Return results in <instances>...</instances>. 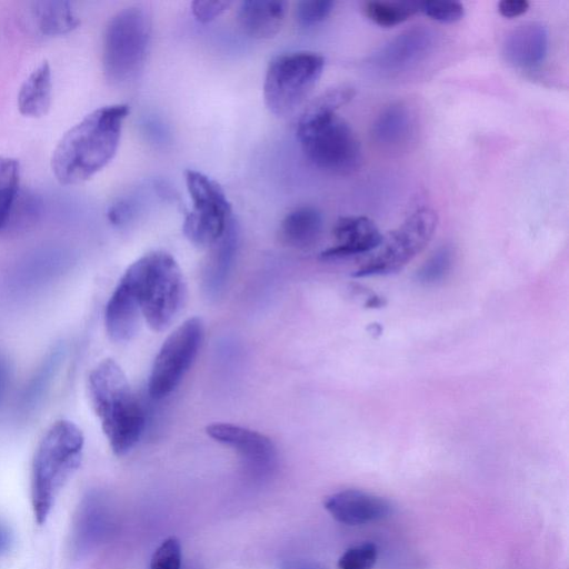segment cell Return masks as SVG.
<instances>
[{
    "label": "cell",
    "instance_id": "35",
    "mask_svg": "<svg viewBox=\"0 0 569 569\" xmlns=\"http://www.w3.org/2000/svg\"><path fill=\"white\" fill-rule=\"evenodd\" d=\"M281 569H327L322 565L310 560H289L282 563Z\"/></svg>",
    "mask_w": 569,
    "mask_h": 569
},
{
    "label": "cell",
    "instance_id": "9",
    "mask_svg": "<svg viewBox=\"0 0 569 569\" xmlns=\"http://www.w3.org/2000/svg\"><path fill=\"white\" fill-rule=\"evenodd\" d=\"M438 224L437 212L428 207L415 210L397 229L382 238L378 250L355 277L387 274L403 268L432 238Z\"/></svg>",
    "mask_w": 569,
    "mask_h": 569
},
{
    "label": "cell",
    "instance_id": "7",
    "mask_svg": "<svg viewBox=\"0 0 569 569\" xmlns=\"http://www.w3.org/2000/svg\"><path fill=\"white\" fill-rule=\"evenodd\" d=\"M325 68V58L299 50L276 56L268 64L263 99L271 113L287 118L303 104Z\"/></svg>",
    "mask_w": 569,
    "mask_h": 569
},
{
    "label": "cell",
    "instance_id": "13",
    "mask_svg": "<svg viewBox=\"0 0 569 569\" xmlns=\"http://www.w3.org/2000/svg\"><path fill=\"white\" fill-rule=\"evenodd\" d=\"M323 507L337 521L348 526L379 521L392 511L387 499L359 489L331 493L325 498Z\"/></svg>",
    "mask_w": 569,
    "mask_h": 569
},
{
    "label": "cell",
    "instance_id": "36",
    "mask_svg": "<svg viewBox=\"0 0 569 569\" xmlns=\"http://www.w3.org/2000/svg\"><path fill=\"white\" fill-rule=\"evenodd\" d=\"M12 542V536L7 525L0 521V556L8 552Z\"/></svg>",
    "mask_w": 569,
    "mask_h": 569
},
{
    "label": "cell",
    "instance_id": "32",
    "mask_svg": "<svg viewBox=\"0 0 569 569\" xmlns=\"http://www.w3.org/2000/svg\"><path fill=\"white\" fill-rule=\"evenodd\" d=\"M231 6L230 1H193L191 11L200 22H209L221 16Z\"/></svg>",
    "mask_w": 569,
    "mask_h": 569
},
{
    "label": "cell",
    "instance_id": "25",
    "mask_svg": "<svg viewBox=\"0 0 569 569\" xmlns=\"http://www.w3.org/2000/svg\"><path fill=\"white\" fill-rule=\"evenodd\" d=\"M20 166L17 159L0 156V229L7 223L18 196Z\"/></svg>",
    "mask_w": 569,
    "mask_h": 569
},
{
    "label": "cell",
    "instance_id": "15",
    "mask_svg": "<svg viewBox=\"0 0 569 569\" xmlns=\"http://www.w3.org/2000/svg\"><path fill=\"white\" fill-rule=\"evenodd\" d=\"M110 526V512L104 498L98 492L84 496L72 522L73 552L81 555L97 546L108 535Z\"/></svg>",
    "mask_w": 569,
    "mask_h": 569
},
{
    "label": "cell",
    "instance_id": "28",
    "mask_svg": "<svg viewBox=\"0 0 569 569\" xmlns=\"http://www.w3.org/2000/svg\"><path fill=\"white\" fill-rule=\"evenodd\" d=\"M378 547L366 541L348 548L338 560L339 569H370L377 561Z\"/></svg>",
    "mask_w": 569,
    "mask_h": 569
},
{
    "label": "cell",
    "instance_id": "20",
    "mask_svg": "<svg viewBox=\"0 0 569 569\" xmlns=\"http://www.w3.org/2000/svg\"><path fill=\"white\" fill-rule=\"evenodd\" d=\"M141 318L133 295L119 281L106 306L104 323L108 335L114 341H128L137 333Z\"/></svg>",
    "mask_w": 569,
    "mask_h": 569
},
{
    "label": "cell",
    "instance_id": "3",
    "mask_svg": "<svg viewBox=\"0 0 569 569\" xmlns=\"http://www.w3.org/2000/svg\"><path fill=\"white\" fill-rule=\"evenodd\" d=\"M88 392L112 451L117 456L126 455L142 435L144 413L126 375L113 359H104L92 369Z\"/></svg>",
    "mask_w": 569,
    "mask_h": 569
},
{
    "label": "cell",
    "instance_id": "16",
    "mask_svg": "<svg viewBox=\"0 0 569 569\" xmlns=\"http://www.w3.org/2000/svg\"><path fill=\"white\" fill-rule=\"evenodd\" d=\"M332 231L336 243L321 253L326 259L371 251L383 238L377 224L365 216L341 217Z\"/></svg>",
    "mask_w": 569,
    "mask_h": 569
},
{
    "label": "cell",
    "instance_id": "17",
    "mask_svg": "<svg viewBox=\"0 0 569 569\" xmlns=\"http://www.w3.org/2000/svg\"><path fill=\"white\" fill-rule=\"evenodd\" d=\"M417 120L413 110L403 101L385 107L371 128L373 141L386 150H400L409 144L416 134Z\"/></svg>",
    "mask_w": 569,
    "mask_h": 569
},
{
    "label": "cell",
    "instance_id": "8",
    "mask_svg": "<svg viewBox=\"0 0 569 569\" xmlns=\"http://www.w3.org/2000/svg\"><path fill=\"white\" fill-rule=\"evenodd\" d=\"M192 208L182 224L186 238L198 248H210L227 231L231 219V203L222 187L197 170L184 172Z\"/></svg>",
    "mask_w": 569,
    "mask_h": 569
},
{
    "label": "cell",
    "instance_id": "29",
    "mask_svg": "<svg viewBox=\"0 0 569 569\" xmlns=\"http://www.w3.org/2000/svg\"><path fill=\"white\" fill-rule=\"evenodd\" d=\"M181 545L177 537L164 539L154 550L150 569H181Z\"/></svg>",
    "mask_w": 569,
    "mask_h": 569
},
{
    "label": "cell",
    "instance_id": "21",
    "mask_svg": "<svg viewBox=\"0 0 569 569\" xmlns=\"http://www.w3.org/2000/svg\"><path fill=\"white\" fill-rule=\"evenodd\" d=\"M322 226V214L316 207H296L281 220L279 238L287 247L308 249L319 240Z\"/></svg>",
    "mask_w": 569,
    "mask_h": 569
},
{
    "label": "cell",
    "instance_id": "6",
    "mask_svg": "<svg viewBox=\"0 0 569 569\" xmlns=\"http://www.w3.org/2000/svg\"><path fill=\"white\" fill-rule=\"evenodd\" d=\"M151 37V18L139 6L121 9L108 21L102 40V66L112 83H124L142 69Z\"/></svg>",
    "mask_w": 569,
    "mask_h": 569
},
{
    "label": "cell",
    "instance_id": "27",
    "mask_svg": "<svg viewBox=\"0 0 569 569\" xmlns=\"http://www.w3.org/2000/svg\"><path fill=\"white\" fill-rule=\"evenodd\" d=\"M452 261V248L448 244L439 247L418 270V280L425 284H435L441 281L451 269Z\"/></svg>",
    "mask_w": 569,
    "mask_h": 569
},
{
    "label": "cell",
    "instance_id": "5",
    "mask_svg": "<svg viewBox=\"0 0 569 569\" xmlns=\"http://www.w3.org/2000/svg\"><path fill=\"white\" fill-rule=\"evenodd\" d=\"M84 437L70 420H58L40 440L31 468V505L39 525L46 522L59 492L79 468Z\"/></svg>",
    "mask_w": 569,
    "mask_h": 569
},
{
    "label": "cell",
    "instance_id": "18",
    "mask_svg": "<svg viewBox=\"0 0 569 569\" xmlns=\"http://www.w3.org/2000/svg\"><path fill=\"white\" fill-rule=\"evenodd\" d=\"M238 232L233 220L226 233L209 249L201 272L202 288L209 298L223 291L237 250Z\"/></svg>",
    "mask_w": 569,
    "mask_h": 569
},
{
    "label": "cell",
    "instance_id": "1",
    "mask_svg": "<svg viewBox=\"0 0 569 569\" xmlns=\"http://www.w3.org/2000/svg\"><path fill=\"white\" fill-rule=\"evenodd\" d=\"M356 94L353 87L327 89L306 106L297 123V137L306 158L316 168L333 174H351L363 162L359 139L337 110Z\"/></svg>",
    "mask_w": 569,
    "mask_h": 569
},
{
    "label": "cell",
    "instance_id": "2",
    "mask_svg": "<svg viewBox=\"0 0 569 569\" xmlns=\"http://www.w3.org/2000/svg\"><path fill=\"white\" fill-rule=\"evenodd\" d=\"M129 106L114 103L94 109L59 140L51 157L54 177L63 184L88 180L114 157Z\"/></svg>",
    "mask_w": 569,
    "mask_h": 569
},
{
    "label": "cell",
    "instance_id": "33",
    "mask_svg": "<svg viewBox=\"0 0 569 569\" xmlns=\"http://www.w3.org/2000/svg\"><path fill=\"white\" fill-rule=\"evenodd\" d=\"M528 9L529 2L527 0H502L498 3L500 14L507 19L519 17Z\"/></svg>",
    "mask_w": 569,
    "mask_h": 569
},
{
    "label": "cell",
    "instance_id": "19",
    "mask_svg": "<svg viewBox=\"0 0 569 569\" xmlns=\"http://www.w3.org/2000/svg\"><path fill=\"white\" fill-rule=\"evenodd\" d=\"M286 8L284 1H242L237 12L239 26L251 38H272L281 29Z\"/></svg>",
    "mask_w": 569,
    "mask_h": 569
},
{
    "label": "cell",
    "instance_id": "11",
    "mask_svg": "<svg viewBox=\"0 0 569 569\" xmlns=\"http://www.w3.org/2000/svg\"><path fill=\"white\" fill-rule=\"evenodd\" d=\"M436 37L426 26H415L385 43L370 58V64L387 74L399 73L422 62L433 50Z\"/></svg>",
    "mask_w": 569,
    "mask_h": 569
},
{
    "label": "cell",
    "instance_id": "24",
    "mask_svg": "<svg viewBox=\"0 0 569 569\" xmlns=\"http://www.w3.org/2000/svg\"><path fill=\"white\" fill-rule=\"evenodd\" d=\"M419 11V2L373 0L363 4L369 20L385 28L398 26Z\"/></svg>",
    "mask_w": 569,
    "mask_h": 569
},
{
    "label": "cell",
    "instance_id": "14",
    "mask_svg": "<svg viewBox=\"0 0 569 569\" xmlns=\"http://www.w3.org/2000/svg\"><path fill=\"white\" fill-rule=\"evenodd\" d=\"M549 32L540 22H526L507 33L502 42V54L515 68L535 70L548 54Z\"/></svg>",
    "mask_w": 569,
    "mask_h": 569
},
{
    "label": "cell",
    "instance_id": "26",
    "mask_svg": "<svg viewBox=\"0 0 569 569\" xmlns=\"http://www.w3.org/2000/svg\"><path fill=\"white\" fill-rule=\"evenodd\" d=\"M63 357V349L61 347L54 348L47 359L42 362L41 367L30 380L26 392L23 395V406L32 408L41 399L43 392L51 382L52 377L57 372Z\"/></svg>",
    "mask_w": 569,
    "mask_h": 569
},
{
    "label": "cell",
    "instance_id": "34",
    "mask_svg": "<svg viewBox=\"0 0 569 569\" xmlns=\"http://www.w3.org/2000/svg\"><path fill=\"white\" fill-rule=\"evenodd\" d=\"M11 379V366L8 359L0 355V401L6 395Z\"/></svg>",
    "mask_w": 569,
    "mask_h": 569
},
{
    "label": "cell",
    "instance_id": "10",
    "mask_svg": "<svg viewBox=\"0 0 569 569\" xmlns=\"http://www.w3.org/2000/svg\"><path fill=\"white\" fill-rule=\"evenodd\" d=\"M203 323L192 317L173 330L153 361L148 389L153 399L171 393L194 361L203 339Z\"/></svg>",
    "mask_w": 569,
    "mask_h": 569
},
{
    "label": "cell",
    "instance_id": "22",
    "mask_svg": "<svg viewBox=\"0 0 569 569\" xmlns=\"http://www.w3.org/2000/svg\"><path fill=\"white\" fill-rule=\"evenodd\" d=\"M52 76L47 61L40 63L23 81L18 92V108L26 117L38 118L51 103Z\"/></svg>",
    "mask_w": 569,
    "mask_h": 569
},
{
    "label": "cell",
    "instance_id": "30",
    "mask_svg": "<svg viewBox=\"0 0 569 569\" xmlns=\"http://www.w3.org/2000/svg\"><path fill=\"white\" fill-rule=\"evenodd\" d=\"M333 7L330 0H305L297 3L295 16L301 26L309 27L326 20Z\"/></svg>",
    "mask_w": 569,
    "mask_h": 569
},
{
    "label": "cell",
    "instance_id": "4",
    "mask_svg": "<svg viewBox=\"0 0 569 569\" xmlns=\"http://www.w3.org/2000/svg\"><path fill=\"white\" fill-rule=\"evenodd\" d=\"M120 282L133 295L142 318L154 331L169 327L186 299L182 272L166 251H150L140 257L124 271Z\"/></svg>",
    "mask_w": 569,
    "mask_h": 569
},
{
    "label": "cell",
    "instance_id": "23",
    "mask_svg": "<svg viewBox=\"0 0 569 569\" xmlns=\"http://www.w3.org/2000/svg\"><path fill=\"white\" fill-rule=\"evenodd\" d=\"M31 17L43 36H59L78 27L80 20L72 6L62 0L36 1L31 4Z\"/></svg>",
    "mask_w": 569,
    "mask_h": 569
},
{
    "label": "cell",
    "instance_id": "31",
    "mask_svg": "<svg viewBox=\"0 0 569 569\" xmlns=\"http://www.w3.org/2000/svg\"><path fill=\"white\" fill-rule=\"evenodd\" d=\"M419 11L430 19L442 23L459 21L465 14L463 6L457 1L419 2Z\"/></svg>",
    "mask_w": 569,
    "mask_h": 569
},
{
    "label": "cell",
    "instance_id": "12",
    "mask_svg": "<svg viewBox=\"0 0 569 569\" xmlns=\"http://www.w3.org/2000/svg\"><path fill=\"white\" fill-rule=\"evenodd\" d=\"M209 437L234 449L254 471H266L276 462L277 451L264 435L232 423H212L206 428Z\"/></svg>",
    "mask_w": 569,
    "mask_h": 569
}]
</instances>
